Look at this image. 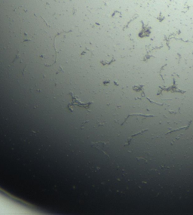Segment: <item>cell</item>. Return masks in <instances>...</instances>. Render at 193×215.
I'll list each match as a JSON object with an SVG mask.
<instances>
[{"label":"cell","instance_id":"7a4b0ae2","mask_svg":"<svg viewBox=\"0 0 193 215\" xmlns=\"http://www.w3.org/2000/svg\"><path fill=\"white\" fill-rule=\"evenodd\" d=\"M106 144V142L99 141V142H96V143H91V147H94V148H96V149H98V150H101V151L102 152V153H103L106 156H107L109 157V156L107 155L106 153V152L104 151V150H103V148L105 147Z\"/></svg>","mask_w":193,"mask_h":215},{"label":"cell","instance_id":"6da1fadb","mask_svg":"<svg viewBox=\"0 0 193 215\" xmlns=\"http://www.w3.org/2000/svg\"><path fill=\"white\" fill-rule=\"evenodd\" d=\"M70 95H71V97H72V102L68 105V107L70 108V109L72 111V112H73V107H72L73 106H80V107L84 108V109H87V110L89 109V107H90V106H91V103H82L81 101H80L77 98V97L74 96L72 92H70Z\"/></svg>","mask_w":193,"mask_h":215}]
</instances>
